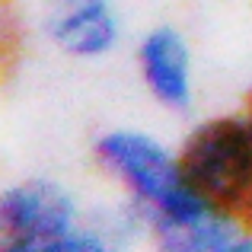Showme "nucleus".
I'll use <instances>...</instances> for the list:
<instances>
[{
  "mask_svg": "<svg viewBox=\"0 0 252 252\" xmlns=\"http://www.w3.org/2000/svg\"><path fill=\"white\" fill-rule=\"evenodd\" d=\"M0 252H115L83 227L77 201L51 179H23L0 191Z\"/></svg>",
  "mask_w": 252,
  "mask_h": 252,
  "instance_id": "obj_1",
  "label": "nucleus"
},
{
  "mask_svg": "<svg viewBox=\"0 0 252 252\" xmlns=\"http://www.w3.org/2000/svg\"><path fill=\"white\" fill-rule=\"evenodd\" d=\"M182 179L208 208L240 214L252 204V125L249 118H214L189 134L179 157Z\"/></svg>",
  "mask_w": 252,
  "mask_h": 252,
  "instance_id": "obj_2",
  "label": "nucleus"
},
{
  "mask_svg": "<svg viewBox=\"0 0 252 252\" xmlns=\"http://www.w3.org/2000/svg\"><path fill=\"white\" fill-rule=\"evenodd\" d=\"M96 157L115 179H122L154 220H189L208 204L185 185L179 160H172L154 137L141 131H109L96 141Z\"/></svg>",
  "mask_w": 252,
  "mask_h": 252,
  "instance_id": "obj_3",
  "label": "nucleus"
},
{
  "mask_svg": "<svg viewBox=\"0 0 252 252\" xmlns=\"http://www.w3.org/2000/svg\"><path fill=\"white\" fill-rule=\"evenodd\" d=\"M42 32L61 55L93 61L115 48L118 13L112 0H42Z\"/></svg>",
  "mask_w": 252,
  "mask_h": 252,
  "instance_id": "obj_4",
  "label": "nucleus"
},
{
  "mask_svg": "<svg viewBox=\"0 0 252 252\" xmlns=\"http://www.w3.org/2000/svg\"><path fill=\"white\" fill-rule=\"evenodd\" d=\"M137 64L144 83L166 109L185 112L191 105V58L185 38L176 29L160 26L147 32L137 48Z\"/></svg>",
  "mask_w": 252,
  "mask_h": 252,
  "instance_id": "obj_5",
  "label": "nucleus"
},
{
  "mask_svg": "<svg viewBox=\"0 0 252 252\" xmlns=\"http://www.w3.org/2000/svg\"><path fill=\"white\" fill-rule=\"evenodd\" d=\"M154 233L160 252H252V240L214 208L189 220H154Z\"/></svg>",
  "mask_w": 252,
  "mask_h": 252,
  "instance_id": "obj_6",
  "label": "nucleus"
},
{
  "mask_svg": "<svg viewBox=\"0 0 252 252\" xmlns=\"http://www.w3.org/2000/svg\"><path fill=\"white\" fill-rule=\"evenodd\" d=\"M249 125H252V99H249Z\"/></svg>",
  "mask_w": 252,
  "mask_h": 252,
  "instance_id": "obj_7",
  "label": "nucleus"
},
{
  "mask_svg": "<svg viewBox=\"0 0 252 252\" xmlns=\"http://www.w3.org/2000/svg\"><path fill=\"white\" fill-rule=\"evenodd\" d=\"M246 214H249V217H252V204H249V211H246Z\"/></svg>",
  "mask_w": 252,
  "mask_h": 252,
  "instance_id": "obj_8",
  "label": "nucleus"
}]
</instances>
